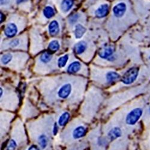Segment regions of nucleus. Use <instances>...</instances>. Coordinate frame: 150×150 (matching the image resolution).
<instances>
[{
	"label": "nucleus",
	"mask_w": 150,
	"mask_h": 150,
	"mask_svg": "<svg viewBox=\"0 0 150 150\" xmlns=\"http://www.w3.org/2000/svg\"><path fill=\"white\" fill-rule=\"evenodd\" d=\"M70 118V114L69 112H65L62 114L58 119V124L60 126H63L67 122Z\"/></svg>",
	"instance_id": "obj_16"
},
{
	"label": "nucleus",
	"mask_w": 150,
	"mask_h": 150,
	"mask_svg": "<svg viewBox=\"0 0 150 150\" xmlns=\"http://www.w3.org/2000/svg\"><path fill=\"white\" fill-rule=\"evenodd\" d=\"M58 126H57V124L55 123L54 124V129H53V133L54 135L57 134V132H58Z\"/></svg>",
	"instance_id": "obj_26"
},
{
	"label": "nucleus",
	"mask_w": 150,
	"mask_h": 150,
	"mask_svg": "<svg viewBox=\"0 0 150 150\" xmlns=\"http://www.w3.org/2000/svg\"><path fill=\"white\" fill-rule=\"evenodd\" d=\"M17 33L18 28L15 24L10 23L7 25L4 30V34L7 37L11 38V37H14Z\"/></svg>",
	"instance_id": "obj_6"
},
{
	"label": "nucleus",
	"mask_w": 150,
	"mask_h": 150,
	"mask_svg": "<svg viewBox=\"0 0 150 150\" xmlns=\"http://www.w3.org/2000/svg\"><path fill=\"white\" fill-rule=\"evenodd\" d=\"M4 16L2 13H1V23H2L4 21Z\"/></svg>",
	"instance_id": "obj_29"
},
{
	"label": "nucleus",
	"mask_w": 150,
	"mask_h": 150,
	"mask_svg": "<svg viewBox=\"0 0 150 150\" xmlns=\"http://www.w3.org/2000/svg\"><path fill=\"white\" fill-rule=\"evenodd\" d=\"M139 74V69L132 67L129 69L122 78V82L126 85H130L133 83L137 79Z\"/></svg>",
	"instance_id": "obj_1"
},
{
	"label": "nucleus",
	"mask_w": 150,
	"mask_h": 150,
	"mask_svg": "<svg viewBox=\"0 0 150 150\" xmlns=\"http://www.w3.org/2000/svg\"><path fill=\"white\" fill-rule=\"evenodd\" d=\"M28 150H40L38 147H37L36 145H31Z\"/></svg>",
	"instance_id": "obj_27"
},
{
	"label": "nucleus",
	"mask_w": 150,
	"mask_h": 150,
	"mask_svg": "<svg viewBox=\"0 0 150 150\" xmlns=\"http://www.w3.org/2000/svg\"><path fill=\"white\" fill-rule=\"evenodd\" d=\"M109 6L107 4H102L96 10L95 15L98 18H104L109 13Z\"/></svg>",
	"instance_id": "obj_7"
},
{
	"label": "nucleus",
	"mask_w": 150,
	"mask_h": 150,
	"mask_svg": "<svg viewBox=\"0 0 150 150\" xmlns=\"http://www.w3.org/2000/svg\"><path fill=\"white\" fill-rule=\"evenodd\" d=\"M79 18V16L78 15H74L71 16V17L69 18V22L71 23H74L76 22Z\"/></svg>",
	"instance_id": "obj_24"
},
{
	"label": "nucleus",
	"mask_w": 150,
	"mask_h": 150,
	"mask_svg": "<svg viewBox=\"0 0 150 150\" xmlns=\"http://www.w3.org/2000/svg\"><path fill=\"white\" fill-rule=\"evenodd\" d=\"M106 80L109 83H112L120 78V74L115 71H109L106 74Z\"/></svg>",
	"instance_id": "obj_13"
},
{
	"label": "nucleus",
	"mask_w": 150,
	"mask_h": 150,
	"mask_svg": "<svg viewBox=\"0 0 150 150\" xmlns=\"http://www.w3.org/2000/svg\"><path fill=\"white\" fill-rule=\"evenodd\" d=\"M27 1V0H16V3L18 4H20L21 3L25 2V1Z\"/></svg>",
	"instance_id": "obj_28"
},
{
	"label": "nucleus",
	"mask_w": 150,
	"mask_h": 150,
	"mask_svg": "<svg viewBox=\"0 0 150 150\" xmlns=\"http://www.w3.org/2000/svg\"><path fill=\"white\" fill-rule=\"evenodd\" d=\"M73 0H63L61 4V9L64 13H66L71 9L73 6Z\"/></svg>",
	"instance_id": "obj_11"
},
{
	"label": "nucleus",
	"mask_w": 150,
	"mask_h": 150,
	"mask_svg": "<svg viewBox=\"0 0 150 150\" xmlns=\"http://www.w3.org/2000/svg\"><path fill=\"white\" fill-rule=\"evenodd\" d=\"M81 67V64L78 61H74L67 68V71L70 73H74L78 72Z\"/></svg>",
	"instance_id": "obj_14"
},
{
	"label": "nucleus",
	"mask_w": 150,
	"mask_h": 150,
	"mask_svg": "<svg viewBox=\"0 0 150 150\" xmlns=\"http://www.w3.org/2000/svg\"><path fill=\"white\" fill-rule=\"evenodd\" d=\"M48 48L52 52H56L59 48V44L57 40H52L49 44Z\"/></svg>",
	"instance_id": "obj_19"
},
{
	"label": "nucleus",
	"mask_w": 150,
	"mask_h": 150,
	"mask_svg": "<svg viewBox=\"0 0 150 150\" xmlns=\"http://www.w3.org/2000/svg\"><path fill=\"white\" fill-rule=\"evenodd\" d=\"M16 147H17L16 142L13 139H11L8 142L5 150H15Z\"/></svg>",
	"instance_id": "obj_22"
},
{
	"label": "nucleus",
	"mask_w": 150,
	"mask_h": 150,
	"mask_svg": "<svg viewBox=\"0 0 150 150\" xmlns=\"http://www.w3.org/2000/svg\"><path fill=\"white\" fill-rule=\"evenodd\" d=\"M143 111L141 108H136L132 110L126 117V123L130 126L134 125L142 115Z\"/></svg>",
	"instance_id": "obj_2"
},
{
	"label": "nucleus",
	"mask_w": 150,
	"mask_h": 150,
	"mask_svg": "<svg viewBox=\"0 0 150 150\" xmlns=\"http://www.w3.org/2000/svg\"><path fill=\"white\" fill-rule=\"evenodd\" d=\"M71 92V85L70 83H66L62 85L58 91V96L59 98H67Z\"/></svg>",
	"instance_id": "obj_5"
},
{
	"label": "nucleus",
	"mask_w": 150,
	"mask_h": 150,
	"mask_svg": "<svg viewBox=\"0 0 150 150\" xmlns=\"http://www.w3.org/2000/svg\"><path fill=\"white\" fill-rule=\"evenodd\" d=\"M69 59L68 55H65L60 57L58 60V66L59 67H64Z\"/></svg>",
	"instance_id": "obj_21"
},
{
	"label": "nucleus",
	"mask_w": 150,
	"mask_h": 150,
	"mask_svg": "<svg viewBox=\"0 0 150 150\" xmlns=\"http://www.w3.org/2000/svg\"><path fill=\"white\" fill-rule=\"evenodd\" d=\"M115 49L112 46H105L99 50L98 55L102 59L109 60L114 56Z\"/></svg>",
	"instance_id": "obj_3"
},
{
	"label": "nucleus",
	"mask_w": 150,
	"mask_h": 150,
	"mask_svg": "<svg viewBox=\"0 0 150 150\" xmlns=\"http://www.w3.org/2000/svg\"><path fill=\"white\" fill-rule=\"evenodd\" d=\"M59 24L56 21H53L50 23L49 25V32L51 35H56L59 33Z\"/></svg>",
	"instance_id": "obj_9"
},
{
	"label": "nucleus",
	"mask_w": 150,
	"mask_h": 150,
	"mask_svg": "<svg viewBox=\"0 0 150 150\" xmlns=\"http://www.w3.org/2000/svg\"><path fill=\"white\" fill-rule=\"evenodd\" d=\"M86 31V29L81 24H78L75 27L74 36L76 39H81Z\"/></svg>",
	"instance_id": "obj_12"
},
{
	"label": "nucleus",
	"mask_w": 150,
	"mask_h": 150,
	"mask_svg": "<svg viewBox=\"0 0 150 150\" xmlns=\"http://www.w3.org/2000/svg\"><path fill=\"white\" fill-rule=\"evenodd\" d=\"M149 112H150V108H149Z\"/></svg>",
	"instance_id": "obj_32"
},
{
	"label": "nucleus",
	"mask_w": 150,
	"mask_h": 150,
	"mask_svg": "<svg viewBox=\"0 0 150 150\" xmlns=\"http://www.w3.org/2000/svg\"><path fill=\"white\" fill-rule=\"evenodd\" d=\"M7 1H8V0H1V4H4L6 3H7Z\"/></svg>",
	"instance_id": "obj_30"
},
{
	"label": "nucleus",
	"mask_w": 150,
	"mask_h": 150,
	"mask_svg": "<svg viewBox=\"0 0 150 150\" xmlns=\"http://www.w3.org/2000/svg\"><path fill=\"white\" fill-rule=\"evenodd\" d=\"M149 59H150V55H149Z\"/></svg>",
	"instance_id": "obj_31"
},
{
	"label": "nucleus",
	"mask_w": 150,
	"mask_h": 150,
	"mask_svg": "<svg viewBox=\"0 0 150 150\" xmlns=\"http://www.w3.org/2000/svg\"><path fill=\"white\" fill-rule=\"evenodd\" d=\"M86 128L83 126H78L75 128L73 132V137L74 139H80L81 137H83L86 134Z\"/></svg>",
	"instance_id": "obj_8"
},
{
	"label": "nucleus",
	"mask_w": 150,
	"mask_h": 150,
	"mask_svg": "<svg viewBox=\"0 0 150 150\" xmlns=\"http://www.w3.org/2000/svg\"><path fill=\"white\" fill-rule=\"evenodd\" d=\"M38 143L42 149H45L48 144V139L46 135L42 134L39 137Z\"/></svg>",
	"instance_id": "obj_18"
},
{
	"label": "nucleus",
	"mask_w": 150,
	"mask_h": 150,
	"mask_svg": "<svg viewBox=\"0 0 150 150\" xmlns=\"http://www.w3.org/2000/svg\"><path fill=\"white\" fill-rule=\"evenodd\" d=\"M127 11V5L125 3H119L117 5H115L112 11H113V13L114 16L118 18H122L124 14L126 13Z\"/></svg>",
	"instance_id": "obj_4"
},
{
	"label": "nucleus",
	"mask_w": 150,
	"mask_h": 150,
	"mask_svg": "<svg viewBox=\"0 0 150 150\" xmlns=\"http://www.w3.org/2000/svg\"><path fill=\"white\" fill-rule=\"evenodd\" d=\"M43 14L46 18L50 19L54 16L55 11L52 7L50 6H47L43 10Z\"/></svg>",
	"instance_id": "obj_17"
},
{
	"label": "nucleus",
	"mask_w": 150,
	"mask_h": 150,
	"mask_svg": "<svg viewBox=\"0 0 150 150\" xmlns=\"http://www.w3.org/2000/svg\"><path fill=\"white\" fill-rule=\"evenodd\" d=\"M86 48V43L84 42H81L74 45V51L77 54H81L84 52Z\"/></svg>",
	"instance_id": "obj_15"
},
{
	"label": "nucleus",
	"mask_w": 150,
	"mask_h": 150,
	"mask_svg": "<svg viewBox=\"0 0 150 150\" xmlns=\"http://www.w3.org/2000/svg\"><path fill=\"white\" fill-rule=\"evenodd\" d=\"M12 55L10 54H6L1 58V62L3 64H7L11 60Z\"/></svg>",
	"instance_id": "obj_23"
},
{
	"label": "nucleus",
	"mask_w": 150,
	"mask_h": 150,
	"mask_svg": "<svg viewBox=\"0 0 150 150\" xmlns=\"http://www.w3.org/2000/svg\"><path fill=\"white\" fill-rule=\"evenodd\" d=\"M121 130L119 127H114L109 132L108 136L110 140H114L120 137L121 136Z\"/></svg>",
	"instance_id": "obj_10"
},
{
	"label": "nucleus",
	"mask_w": 150,
	"mask_h": 150,
	"mask_svg": "<svg viewBox=\"0 0 150 150\" xmlns=\"http://www.w3.org/2000/svg\"><path fill=\"white\" fill-rule=\"evenodd\" d=\"M19 43V39H14L10 43V46L12 47H14L17 46Z\"/></svg>",
	"instance_id": "obj_25"
},
{
	"label": "nucleus",
	"mask_w": 150,
	"mask_h": 150,
	"mask_svg": "<svg viewBox=\"0 0 150 150\" xmlns=\"http://www.w3.org/2000/svg\"><path fill=\"white\" fill-rule=\"evenodd\" d=\"M52 55L51 54H49L47 52H44L42 54L40 57V61L43 62V63H47L49 61H51L52 59Z\"/></svg>",
	"instance_id": "obj_20"
}]
</instances>
